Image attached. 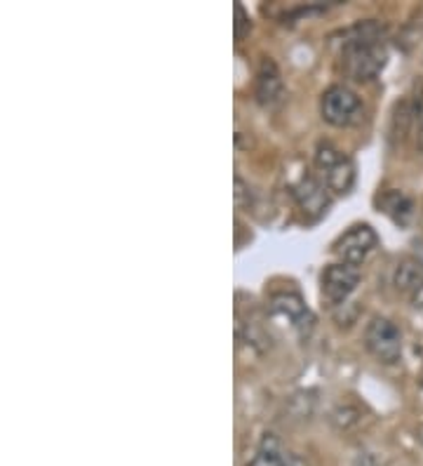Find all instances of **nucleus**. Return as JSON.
Wrapping results in <instances>:
<instances>
[{
  "label": "nucleus",
  "instance_id": "obj_3",
  "mask_svg": "<svg viewBox=\"0 0 423 466\" xmlns=\"http://www.w3.org/2000/svg\"><path fill=\"white\" fill-rule=\"evenodd\" d=\"M360 111V97L346 86H332L320 99V116L334 127H346Z\"/></svg>",
  "mask_w": 423,
  "mask_h": 466
},
{
  "label": "nucleus",
  "instance_id": "obj_10",
  "mask_svg": "<svg viewBox=\"0 0 423 466\" xmlns=\"http://www.w3.org/2000/svg\"><path fill=\"white\" fill-rule=\"evenodd\" d=\"M381 205H384L386 215L393 217V222L400 224V227H407L409 219L414 217V203L407 198L405 194H400V191H390V194H386Z\"/></svg>",
  "mask_w": 423,
  "mask_h": 466
},
{
  "label": "nucleus",
  "instance_id": "obj_13",
  "mask_svg": "<svg viewBox=\"0 0 423 466\" xmlns=\"http://www.w3.org/2000/svg\"><path fill=\"white\" fill-rule=\"evenodd\" d=\"M341 151H338V148H334L332 144H320V147H317V154H316V163H317V167H320V170H327V167H332L334 163H337L338 158H341Z\"/></svg>",
  "mask_w": 423,
  "mask_h": 466
},
{
  "label": "nucleus",
  "instance_id": "obj_1",
  "mask_svg": "<svg viewBox=\"0 0 423 466\" xmlns=\"http://www.w3.org/2000/svg\"><path fill=\"white\" fill-rule=\"evenodd\" d=\"M384 29L377 22H362L348 31L344 46V71L358 83L374 80L386 66V47L381 46Z\"/></svg>",
  "mask_w": 423,
  "mask_h": 466
},
{
  "label": "nucleus",
  "instance_id": "obj_9",
  "mask_svg": "<svg viewBox=\"0 0 423 466\" xmlns=\"http://www.w3.org/2000/svg\"><path fill=\"white\" fill-rule=\"evenodd\" d=\"M395 288L400 292H407V295H412L417 288L423 285V268L418 264V259H405V262L398 264L393 276Z\"/></svg>",
  "mask_w": 423,
  "mask_h": 466
},
{
  "label": "nucleus",
  "instance_id": "obj_7",
  "mask_svg": "<svg viewBox=\"0 0 423 466\" xmlns=\"http://www.w3.org/2000/svg\"><path fill=\"white\" fill-rule=\"evenodd\" d=\"M282 95V80L277 74L276 64L271 59H266L259 68V76H257V99L259 104L268 106V104L277 102Z\"/></svg>",
  "mask_w": 423,
  "mask_h": 466
},
{
  "label": "nucleus",
  "instance_id": "obj_4",
  "mask_svg": "<svg viewBox=\"0 0 423 466\" xmlns=\"http://www.w3.org/2000/svg\"><path fill=\"white\" fill-rule=\"evenodd\" d=\"M358 283H360V268L344 262L332 264L322 271V299L327 301L329 307H341L356 292Z\"/></svg>",
  "mask_w": 423,
  "mask_h": 466
},
{
  "label": "nucleus",
  "instance_id": "obj_18",
  "mask_svg": "<svg viewBox=\"0 0 423 466\" xmlns=\"http://www.w3.org/2000/svg\"><path fill=\"white\" fill-rule=\"evenodd\" d=\"M418 264H421V268H423V248H421V252H418Z\"/></svg>",
  "mask_w": 423,
  "mask_h": 466
},
{
  "label": "nucleus",
  "instance_id": "obj_11",
  "mask_svg": "<svg viewBox=\"0 0 423 466\" xmlns=\"http://www.w3.org/2000/svg\"><path fill=\"white\" fill-rule=\"evenodd\" d=\"M271 309L276 313H282V316H289L297 325H299V320L304 316H308V309H306L304 299L299 295H294V292H282V295L273 297Z\"/></svg>",
  "mask_w": 423,
  "mask_h": 466
},
{
  "label": "nucleus",
  "instance_id": "obj_8",
  "mask_svg": "<svg viewBox=\"0 0 423 466\" xmlns=\"http://www.w3.org/2000/svg\"><path fill=\"white\" fill-rule=\"evenodd\" d=\"M325 184L337 196L348 194L353 184H356V166H353V160L341 156L332 167L325 170Z\"/></svg>",
  "mask_w": 423,
  "mask_h": 466
},
{
  "label": "nucleus",
  "instance_id": "obj_17",
  "mask_svg": "<svg viewBox=\"0 0 423 466\" xmlns=\"http://www.w3.org/2000/svg\"><path fill=\"white\" fill-rule=\"evenodd\" d=\"M409 299H412L414 307L421 309V311H423V285H421V288H417V290H414L412 295H409Z\"/></svg>",
  "mask_w": 423,
  "mask_h": 466
},
{
  "label": "nucleus",
  "instance_id": "obj_5",
  "mask_svg": "<svg viewBox=\"0 0 423 466\" xmlns=\"http://www.w3.org/2000/svg\"><path fill=\"white\" fill-rule=\"evenodd\" d=\"M378 245V236L369 224H356L334 243V255L344 264L360 267L367 259V255Z\"/></svg>",
  "mask_w": 423,
  "mask_h": 466
},
{
  "label": "nucleus",
  "instance_id": "obj_15",
  "mask_svg": "<svg viewBox=\"0 0 423 466\" xmlns=\"http://www.w3.org/2000/svg\"><path fill=\"white\" fill-rule=\"evenodd\" d=\"M236 17H237V22H236V38L240 40V38H243V26H245V24H247V26H249V22H247V19H245L243 5H236Z\"/></svg>",
  "mask_w": 423,
  "mask_h": 466
},
{
  "label": "nucleus",
  "instance_id": "obj_6",
  "mask_svg": "<svg viewBox=\"0 0 423 466\" xmlns=\"http://www.w3.org/2000/svg\"><path fill=\"white\" fill-rule=\"evenodd\" d=\"M294 196L299 200L301 210L310 217H320L322 212H327V191L322 184H317L316 179H304L299 187L294 188Z\"/></svg>",
  "mask_w": 423,
  "mask_h": 466
},
{
  "label": "nucleus",
  "instance_id": "obj_2",
  "mask_svg": "<svg viewBox=\"0 0 423 466\" xmlns=\"http://www.w3.org/2000/svg\"><path fill=\"white\" fill-rule=\"evenodd\" d=\"M365 347L378 363L395 365L402 359V332L388 319H372L365 330Z\"/></svg>",
  "mask_w": 423,
  "mask_h": 466
},
{
  "label": "nucleus",
  "instance_id": "obj_16",
  "mask_svg": "<svg viewBox=\"0 0 423 466\" xmlns=\"http://www.w3.org/2000/svg\"><path fill=\"white\" fill-rule=\"evenodd\" d=\"M353 466H377V461H374V457L369 452H360V457H358Z\"/></svg>",
  "mask_w": 423,
  "mask_h": 466
},
{
  "label": "nucleus",
  "instance_id": "obj_12",
  "mask_svg": "<svg viewBox=\"0 0 423 466\" xmlns=\"http://www.w3.org/2000/svg\"><path fill=\"white\" fill-rule=\"evenodd\" d=\"M247 466H287V457L280 452V445H277L276 436L264 438V443H261L259 452L254 455V460L249 461Z\"/></svg>",
  "mask_w": 423,
  "mask_h": 466
},
{
  "label": "nucleus",
  "instance_id": "obj_14",
  "mask_svg": "<svg viewBox=\"0 0 423 466\" xmlns=\"http://www.w3.org/2000/svg\"><path fill=\"white\" fill-rule=\"evenodd\" d=\"M358 420H360V412L353 408H338L334 410V415H332V421H334V427L337 429H350L353 424H358Z\"/></svg>",
  "mask_w": 423,
  "mask_h": 466
}]
</instances>
